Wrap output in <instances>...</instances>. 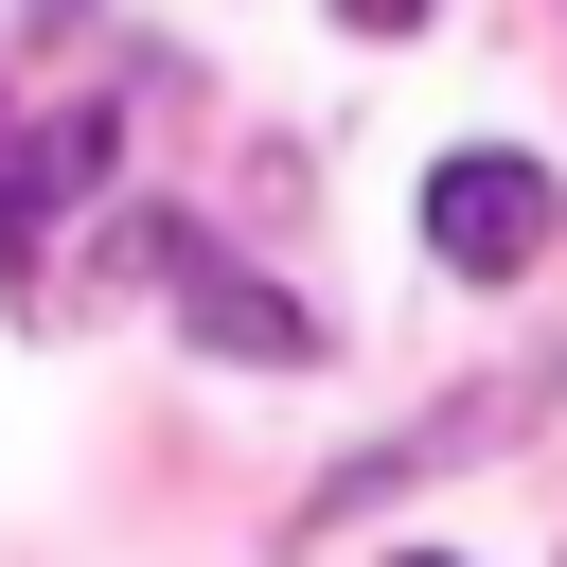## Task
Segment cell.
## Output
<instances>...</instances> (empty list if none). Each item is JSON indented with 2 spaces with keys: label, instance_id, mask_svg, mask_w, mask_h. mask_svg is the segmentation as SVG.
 <instances>
[{
  "label": "cell",
  "instance_id": "1",
  "mask_svg": "<svg viewBox=\"0 0 567 567\" xmlns=\"http://www.w3.org/2000/svg\"><path fill=\"white\" fill-rule=\"evenodd\" d=\"M549 230H567V195H549L532 142H461V159H425V266H443V284H514Z\"/></svg>",
  "mask_w": 567,
  "mask_h": 567
},
{
  "label": "cell",
  "instance_id": "2",
  "mask_svg": "<svg viewBox=\"0 0 567 567\" xmlns=\"http://www.w3.org/2000/svg\"><path fill=\"white\" fill-rule=\"evenodd\" d=\"M159 284H177V337H195V354H230V372H319V301H284L266 266H230V248L177 230Z\"/></svg>",
  "mask_w": 567,
  "mask_h": 567
},
{
  "label": "cell",
  "instance_id": "3",
  "mask_svg": "<svg viewBox=\"0 0 567 567\" xmlns=\"http://www.w3.org/2000/svg\"><path fill=\"white\" fill-rule=\"evenodd\" d=\"M89 195H106V106L18 124V142H0V266L35 248V213H89Z\"/></svg>",
  "mask_w": 567,
  "mask_h": 567
},
{
  "label": "cell",
  "instance_id": "4",
  "mask_svg": "<svg viewBox=\"0 0 567 567\" xmlns=\"http://www.w3.org/2000/svg\"><path fill=\"white\" fill-rule=\"evenodd\" d=\"M337 18H354V35H425L443 0H337Z\"/></svg>",
  "mask_w": 567,
  "mask_h": 567
},
{
  "label": "cell",
  "instance_id": "5",
  "mask_svg": "<svg viewBox=\"0 0 567 567\" xmlns=\"http://www.w3.org/2000/svg\"><path fill=\"white\" fill-rule=\"evenodd\" d=\"M390 567H461V549H390Z\"/></svg>",
  "mask_w": 567,
  "mask_h": 567
}]
</instances>
